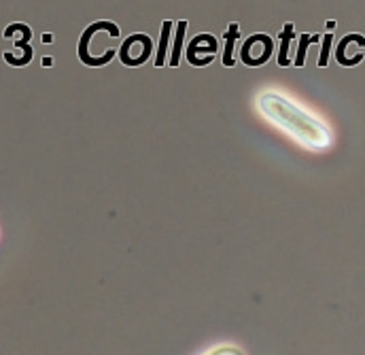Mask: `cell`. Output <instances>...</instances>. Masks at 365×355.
Returning <instances> with one entry per match:
<instances>
[{
  "mask_svg": "<svg viewBox=\"0 0 365 355\" xmlns=\"http://www.w3.org/2000/svg\"><path fill=\"white\" fill-rule=\"evenodd\" d=\"M151 56H153V41L145 32L130 34L128 39H123V43L117 49L119 62L128 69H138V66L147 64L151 60Z\"/></svg>",
  "mask_w": 365,
  "mask_h": 355,
  "instance_id": "2",
  "label": "cell"
},
{
  "mask_svg": "<svg viewBox=\"0 0 365 355\" xmlns=\"http://www.w3.org/2000/svg\"><path fill=\"white\" fill-rule=\"evenodd\" d=\"M173 28L175 21L166 19L162 24V36H160V47H158V56H155V66L162 69L168 62V49H170V41H173Z\"/></svg>",
  "mask_w": 365,
  "mask_h": 355,
  "instance_id": "8",
  "label": "cell"
},
{
  "mask_svg": "<svg viewBox=\"0 0 365 355\" xmlns=\"http://www.w3.org/2000/svg\"><path fill=\"white\" fill-rule=\"evenodd\" d=\"M51 41H53L51 34H43V43H51Z\"/></svg>",
  "mask_w": 365,
  "mask_h": 355,
  "instance_id": "15",
  "label": "cell"
},
{
  "mask_svg": "<svg viewBox=\"0 0 365 355\" xmlns=\"http://www.w3.org/2000/svg\"><path fill=\"white\" fill-rule=\"evenodd\" d=\"M32 56H34L32 45H21V43H17L13 51L2 54L4 62H6V64H11V66H26V64H30V62H32Z\"/></svg>",
  "mask_w": 365,
  "mask_h": 355,
  "instance_id": "9",
  "label": "cell"
},
{
  "mask_svg": "<svg viewBox=\"0 0 365 355\" xmlns=\"http://www.w3.org/2000/svg\"><path fill=\"white\" fill-rule=\"evenodd\" d=\"M255 109L274 128L291 136L297 145H302L308 151L321 154L334 145L331 128L319 115H314L312 111H308L306 106H302L299 102L280 91H259L255 98Z\"/></svg>",
  "mask_w": 365,
  "mask_h": 355,
  "instance_id": "1",
  "label": "cell"
},
{
  "mask_svg": "<svg viewBox=\"0 0 365 355\" xmlns=\"http://www.w3.org/2000/svg\"><path fill=\"white\" fill-rule=\"evenodd\" d=\"M323 45H321V54H319V66L321 69H325L327 66V62H329V51H331V45H334V34L331 32H327V34H323V41H321Z\"/></svg>",
  "mask_w": 365,
  "mask_h": 355,
  "instance_id": "13",
  "label": "cell"
},
{
  "mask_svg": "<svg viewBox=\"0 0 365 355\" xmlns=\"http://www.w3.org/2000/svg\"><path fill=\"white\" fill-rule=\"evenodd\" d=\"M4 39H13L15 45L21 43V45H30V39H32V30L26 26V24H11L4 28Z\"/></svg>",
  "mask_w": 365,
  "mask_h": 355,
  "instance_id": "11",
  "label": "cell"
},
{
  "mask_svg": "<svg viewBox=\"0 0 365 355\" xmlns=\"http://www.w3.org/2000/svg\"><path fill=\"white\" fill-rule=\"evenodd\" d=\"M351 45L365 47L364 34H359V32H351V34H346L344 39H340V43L336 45V60H338V64H340V66L351 69V66H357V64H361V62H364V58H365L364 51H355V54H351V51H349V47H351Z\"/></svg>",
  "mask_w": 365,
  "mask_h": 355,
  "instance_id": "5",
  "label": "cell"
},
{
  "mask_svg": "<svg viewBox=\"0 0 365 355\" xmlns=\"http://www.w3.org/2000/svg\"><path fill=\"white\" fill-rule=\"evenodd\" d=\"M278 39H280V47H278V58H276V62H278L280 69H284V66L293 64L291 58H289V49H291V43H293V39H295V28H293V24H287V26L280 30Z\"/></svg>",
  "mask_w": 365,
  "mask_h": 355,
  "instance_id": "7",
  "label": "cell"
},
{
  "mask_svg": "<svg viewBox=\"0 0 365 355\" xmlns=\"http://www.w3.org/2000/svg\"><path fill=\"white\" fill-rule=\"evenodd\" d=\"M321 41H323L321 34H302L299 36V45H297V56L293 60V66L302 69L306 64V51H308V47L314 45V43H321Z\"/></svg>",
  "mask_w": 365,
  "mask_h": 355,
  "instance_id": "12",
  "label": "cell"
},
{
  "mask_svg": "<svg viewBox=\"0 0 365 355\" xmlns=\"http://www.w3.org/2000/svg\"><path fill=\"white\" fill-rule=\"evenodd\" d=\"M274 54V41L270 34H264V32H257V34H251L242 47H240V62L249 69H259L264 64L270 62Z\"/></svg>",
  "mask_w": 365,
  "mask_h": 355,
  "instance_id": "3",
  "label": "cell"
},
{
  "mask_svg": "<svg viewBox=\"0 0 365 355\" xmlns=\"http://www.w3.org/2000/svg\"><path fill=\"white\" fill-rule=\"evenodd\" d=\"M51 64H53V60H51V58H45V60H43V66H51Z\"/></svg>",
  "mask_w": 365,
  "mask_h": 355,
  "instance_id": "16",
  "label": "cell"
},
{
  "mask_svg": "<svg viewBox=\"0 0 365 355\" xmlns=\"http://www.w3.org/2000/svg\"><path fill=\"white\" fill-rule=\"evenodd\" d=\"M204 355H247L238 345H232V343H223V345H217L212 349H208Z\"/></svg>",
  "mask_w": 365,
  "mask_h": 355,
  "instance_id": "14",
  "label": "cell"
},
{
  "mask_svg": "<svg viewBox=\"0 0 365 355\" xmlns=\"http://www.w3.org/2000/svg\"><path fill=\"white\" fill-rule=\"evenodd\" d=\"M238 39H240V26L234 21V24H230V26H227V30H225V34H223L225 49H223V58H221V62H223V66H225V69L236 66V41H238Z\"/></svg>",
  "mask_w": 365,
  "mask_h": 355,
  "instance_id": "6",
  "label": "cell"
},
{
  "mask_svg": "<svg viewBox=\"0 0 365 355\" xmlns=\"http://www.w3.org/2000/svg\"><path fill=\"white\" fill-rule=\"evenodd\" d=\"M217 56H219V41L210 32L195 34L185 47V60L195 69H204L212 64Z\"/></svg>",
  "mask_w": 365,
  "mask_h": 355,
  "instance_id": "4",
  "label": "cell"
},
{
  "mask_svg": "<svg viewBox=\"0 0 365 355\" xmlns=\"http://www.w3.org/2000/svg\"><path fill=\"white\" fill-rule=\"evenodd\" d=\"M185 32H187V21L181 19V21L177 24V32H175V39H173V41H175V45H173V54H170V58H168V66H173V69H177V66L181 64Z\"/></svg>",
  "mask_w": 365,
  "mask_h": 355,
  "instance_id": "10",
  "label": "cell"
}]
</instances>
